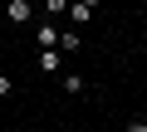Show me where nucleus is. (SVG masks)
<instances>
[{
  "label": "nucleus",
  "instance_id": "f257e3e1",
  "mask_svg": "<svg viewBox=\"0 0 147 132\" xmlns=\"http://www.w3.org/2000/svg\"><path fill=\"white\" fill-rule=\"evenodd\" d=\"M5 20L10 25H30L34 20V5H30V0H5Z\"/></svg>",
  "mask_w": 147,
  "mask_h": 132
},
{
  "label": "nucleus",
  "instance_id": "f03ea898",
  "mask_svg": "<svg viewBox=\"0 0 147 132\" xmlns=\"http://www.w3.org/2000/svg\"><path fill=\"white\" fill-rule=\"evenodd\" d=\"M39 69L44 74H59L64 69V49H39Z\"/></svg>",
  "mask_w": 147,
  "mask_h": 132
},
{
  "label": "nucleus",
  "instance_id": "7ed1b4c3",
  "mask_svg": "<svg viewBox=\"0 0 147 132\" xmlns=\"http://www.w3.org/2000/svg\"><path fill=\"white\" fill-rule=\"evenodd\" d=\"M69 20L74 25H88L93 20V5H88V0H69Z\"/></svg>",
  "mask_w": 147,
  "mask_h": 132
},
{
  "label": "nucleus",
  "instance_id": "20e7f679",
  "mask_svg": "<svg viewBox=\"0 0 147 132\" xmlns=\"http://www.w3.org/2000/svg\"><path fill=\"white\" fill-rule=\"evenodd\" d=\"M39 49H59V29L54 25H39Z\"/></svg>",
  "mask_w": 147,
  "mask_h": 132
},
{
  "label": "nucleus",
  "instance_id": "39448f33",
  "mask_svg": "<svg viewBox=\"0 0 147 132\" xmlns=\"http://www.w3.org/2000/svg\"><path fill=\"white\" fill-rule=\"evenodd\" d=\"M84 88H88V83H84L79 74H64V93H84Z\"/></svg>",
  "mask_w": 147,
  "mask_h": 132
},
{
  "label": "nucleus",
  "instance_id": "423d86ee",
  "mask_svg": "<svg viewBox=\"0 0 147 132\" xmlns=\"http://www.w3.org/2000/svg\"><path fill=\"white\" fill-rule=\"evenodd\" d=\"M44 10H49V15H64V10H69V0H44Z\"/></svg>",
  "mask_w": 147,
  "mask_h": 132
},
{
  "label": "nucleus",
  "instance_id": "0eeeda50",
  "mask_svg": "<svg viewBox=\"0 0 147 132\" xmlns=\"http://www.w3.org/2000/svg\"><path fill=\"white\" fill-rule=\"evenodd\" d=\"M127 132H147V117H132V122H127Z\"/></svg>",
  "mask_w": 147,
  "mask_h": 132
},
{
  "label": "nucleus",
  "instance_id": "6e6552de",
  "mask_svg": "<svg viewBox=\"0 0 147 132\" xmlns=\"http://www.w3.org/2000/svg\"><path fill=\"white\" fill-rule=\"evenodd\" d=\"M10 88H15V83H10V78H5V74H0V98H5V93H10Z\"/></svg>",
  "mask_w": 147,
  "mask_h": 132
}]
</instances>
